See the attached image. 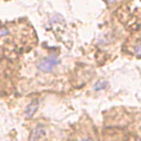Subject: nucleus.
I'll use <instances>...</instances> for the list:
<instances>
[{
  "instance_id": "5",
  "label": "nucleus",
  "mask_w": 141,
  "mask_h": 141,
  "mask_svg": "<svg viewBox=\"0 0 141 141\" xmlns=\"http://www.w3.org/2000/svg\"><path fill=\"white\" fill-rule=\"evenodd\" d=\"M73 141H96L94 136L89 132H80Z\"/></svg>"
},
{
  "instance_id": "6",
  "label": "nucleus",
  "mask_w": 141,
  "mask_h": 141,
  "mask_svg": "<svg viewBox=\"0 0 141 141\" xmlns=\"http://www.w3.org/2000/svg\"><path fill=\"white\" fill-rule=\"evenodd\" d=\"M134 52H136V54L138 55V56H141V41L139 42V43L136 45V49H134Z\"/></svg>"
},
{
  "instance_id": "1",
  "label": "nucleus",
  "mask_w": 141,
  "mask_h": 141,
  "mask_svg": "<svg viewBox=\"0 0 141 141\" xmlns=\"http://www.w3.org/2000/svg\"><path fill=\"white\" fill-rule=\"evenodd\" d=\"M36 34L27 21L0 22V57L15 58L32 49Z\"/></svg>"
},
{
  "instance_id": "3",
  "label": "nucleus",
  "mask_w": 141,
  "mask_h": 141,
  "mask_svg": "<svg viewBox=\"0 0 141 141\" xmlns=\"http://www.w3.org/2000/svg\"><path fill=\"white\" fill-rule=\"evenodd\" d=\"M62 57L57 52H45L35 58V73L38 76H53L58 73L62 66Z\"/></svg>"
},
{
  "instance_id": "4",
  "label": "nucleus",
  "mask_w": 141,
  "mask_h": 141,
  "mask_svg": "<svg viewBox=\"0 0 141 141\" xmlns=\"http://www.w3.org/2000/svg\"><path fill=\"white\" fill-rule=\"evenodd\" d=\"M46 134H47L46 127L42 125V123H38L32 130L31 134H30L29 141H43L46 138Z\"/></svg>"
},
{
  "instance_id": "7",
  "label": "nucleus",
  "mask_w": 141,
  "mask_h": 141,
  "mask_svg": "<svg viewBox=\"0 0 141 141\" xmlns=\"http://www.w3.org/2000/svg\"><path fill=\"white\" fill-rule=\"evenodd\" d=\"M106 1H107L108 4H114V2H116L117 0H106Z\"/></svg>"
},
{
  "instance_id": "2",
  "label": "nucleus",
  "mask_w": 141,
  "mask_h": 141,
  "mask_svg": "<svg viewBox=\"0 0 141 141\" xmlns=\"http://www.w3.org/2000/svg\"><path fill=\"white\" fill-rule=\"evenodd\" d=\"M13 62V58L0 57V96H9L15 88L19 67L15 69Z\"/></svg>"
}]
</instances>
